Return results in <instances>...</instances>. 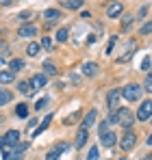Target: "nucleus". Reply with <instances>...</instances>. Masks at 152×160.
Listing matches in <instances>:
<instances>
[{"instance_id": "11", "label": "nucleus", "mask_w": 152, "mask_h": 160, "mask_svg": "<svg viewBox=\"0 0 152 160\" xmlns=\"http://www.w3.org/2000/svg\"><path fill=\"white\" fill-rule=\"evenodd\" d=\"M80 72L85 74V78H91V76L98 74V65H96V63H83V65H80Z\"/></svg>"}, {"instance_id": "38", "label": "nucleus", "mask_w": 152, "mask_h": 160, "mask_svg": "<svg viewBox=\"0 0 152 160\" xmlns=\"http://www.w3.org/2000/svg\"><path fill=\"white\" fill-rule=\"evenodd\" d=\"M144 160H150V158H144Z\"/></svg>"}, {"instance_id": "6", "label": "nucleus", "mask_w": 152, "mask_h": 160, "mask_svg": "<svg viewBox=\"0 0 152 160\" xmlns=\"http://www.w3.org/2000/svg\"><path fill=\"white\" fill-rule=\"evenodd\" d=\"M100 141H102V147H113L115 141H117V136H115L113 130H106L104 134H100Z\"/></svg>"}, {"instance_id": "30", "label": "nucleus", "mask_w": 152, "mask_h": 160, "mask_svg": "<svg viewBox=\"0 0 152 160\" xmlns=\"http://www.w3.org/2000/svg\"><path fill=\"white\" fill-rule=\"evenodd\" d=\"M141 67H144L146 72L150 69V56H146V58H144V63H141Z\"/></svg>"}, {"instance_id": "12", "label": "nucleus", "mask_w": 152, "mask_h": 160, "mask_svg": "<svg viewBox=\"0 0 152 160\" xmlns=\"http://www.w3.org/2000/svg\"><path fill=\"white\" fill-rule=\"evenodd\" d=\"M122 11H124V4H122V2H111L109 9H106V15H109V18H117Z\"/></svg>"}, {"instance_id": "28", "label": "nucleus", "mask_w": 152, "mask_h": 160, "mask_svg": "<svg viewBox=\"0 0 152 160\" xmlns=\"http://www.w3.org/2000/svg\"><path fill=\"white\" fill-rule=\"evenodd\" d=\"M41 46H44L46 50H50V48H52V41H50V37H44V39H41Z\"/></svg>"}, {"instance_id": "1", "label": "nucleus", "mask_w": 152, "mask_h": 160, "mask_svg": "<svg viewBox=\"0 0 152 160\" xmlns=\"http://www.w3.org/2000/svg\"><path fill=\"white\" fill-rule=\"evenodd\" d=\"M133 121H135V112H133V110H128V108L115 110V123H120V126H124L126 130H130Z\"/></svg>"}, {"instance_id": "15", "label": "nucleus", "mask_w": 152, "mask_h": 160, "mask_svg": "<svg viewBox=\"0 0 152 160\" xmlns=\"http://www.w3.org/2000/svg\"><path fill=\"white\" fill-rule=\"evenodd\" d=\"M50 121H52V115H48V117H46V119L39 123V128H37V130H30V136H37V134H41L44 130H46V128H48V126H50Z\"/></svg>"}, {"instance_id": "8", "label": "nucleus", "mask_w": 152, "mask_h": 160, "mask_svg": "<svg viewBox=\"0 0 152 160\" xmlns=\"http://www.w3.org/2000/svg\"><path fill=\"white\" fill-rule=\"evenodd\" d=\"M96 117H98V110H89V112L85 115V119H83L80 128H83V130H89V128L96 123Z\"/></svg>"}, {"instance_id": "21", "label": "nucleus", "mask_w": 152, "mask_h": 160, "mask_svg": "<svg viewBox=\"0 0 152 160\" xmlns=\"http://www.w3.org/2000/svg\"><path fill=\"white\" fill-rule=\"evenodd\" d=\"M15 110H18V117H22V119L28 115V106H26V104H18V108H15Z\"/></svg>"}, {"instance_id": "20", "label": "nucleus", "mask_w": 152, "mask_h": 160, "mask_svg": "<svg viewBox=\"0 0 152 160\" xmlns=\"http://www.w3.org/2000/svg\"><path fill=\"white\" fill-rule=\"evenodd\" d=\"M22 67H24V63H22L20 58H13V61H11V74L18 72V69H22Z\"/></svg>"}, {"instance_id": "7", "label": "nucleus", "mask_w": 152, "mask_h": 160, "mask_svg": "<svg viewBox=\"0 0 152 160\" xmlns=\"http://www.w3.org/2000/svg\"><path fill=\"white\" fill-rule=\"evenodd\" d=\"M120 95H122V93H120V89H111V91H109V95H106V106L111 108V110H115Z\"/></svg>"}, {"instance_id": "27", "label": "nucleus", "mask_w": 152, "mask_h": 160, "mask_svg": "<svg viewBox=\"0 0 152 160\" xmlns=\"http://www.w3.org/2000/svg\"><path fill=\"white\" fill-rule=\"evenodd\" d=\"M26 147H28L26 143H15V145H13V152H18V154H22V152H24Z\"/></svg>"}, {"instance_id": "23", "label": "nucleus", "mask_w": 152, "mask_h": 160, "mask_svg": "<svg viewBox=\"0 0 152 160\" xmlns=\"http://www.w3.org/2000/svg\"><path fill=\"white\" fill-rule=\"evenodd\" d=\"M57 39H59V41H68V28H61V30L57 32Z\"/></svg>"}, {"instance_id": "3", "label": "nucleus", "mask_w": 152, "mask_h": 160, "mask_svg": "<svg viewBox=\"0 0 152 160\" xmlns=\"http://www.w3.org/2000/svg\"><path fill=\"white\" fill-rule=\"evenodd\" d=\"M150 115H152V102L146 100V102H141V106L137 110V119H139V121H148Z\"/></svg>"}, {"instance_id": "25", "label": "nucleus", "mask_w": 152, "mask_h": 160, "mask_svg": "<svg viewBox=\"0 0 152 160\" xmlns=\"http://www.w3.org/2000/svg\"><path fill=\"white\" fill-rule=\"evenodd\" d=\"M87 160H98V147H91V149H89Z\"/></svg>"}, {"instance_id": "37", "label": "nucleus", "mask_w": 152, "mask_h": 160, "mask_svg": "<svg viewBox=\"0 0 152 160\" xmlns=\"http://www.w3.org/2000/svg\"><path fill=\"white\" fill-rule=\"evenodd\" d=\"M0 149H2V138H0Z\"/></svg>"}, {"instance_id": "2", "label": "nucleus", "mask_w": 152, "mask_h": 160, "mask_svg": "<svg viewBox=\"0 0 152 160\" xmlns=\"http://www.w3.org/2000/svg\"><path fill=\"white\" fill-rule=\"evenodd\" d=\"M120 93L126 98L128 102H137V100L141 98V87H139V84H135V82H130V84H126Z\"/></svg>"}, {"instance_id": "31", "label": "nucleus", "mask_w": 152, "mask_h": 160, "mask_svg": "<svg viewBox=\"0 0 152 160\" xmlns=\"http://www.w3.org/2000/svg\"><path fill=\"white\" fill-rule=\"evenodd\" d=\"M18 89L20 91H28V82H18Z\"/></svg>"}, {"instance_id": "16", "label": "nucleus", "mask_w": 152, "mask_h": 160, "mask_svg": "<svg viewBox=\"0 0 152 160\" xmlns=\"http://www.w3.org/2000/svg\"><path fill=\"white\" fill-rule=\"evenodd\" d=\"M11 100H13V93H11V91H7V89H0V106L9 104Z\"/></svg>"}, {"instance_id": "10", "label": "nucleus", "mask_w": 152, "mask_h": 160, "mask_svg": "<svg viewBox=\"0 0 152 160\" xmlns=\"http://www.w3.org/2000/svg\"><path fill=\"white\" fill-rule=\"evenodd\" d=\"M18 138H20V132H18V130H9V132H7V136L2 138V145L13 147V145L18 143Z\"/></svg>"}, {"instance_id": "24", "label": "nucleus", "mask_w": 152, "mask_h": 160, "mask_svg": "<svg viewBox=\"0 0 152 160\" xmlns=\"http://www.w3.org/2000/svg\"><path fill=\"white\" fill-rule=\"evenodd\" d=\"M26 52L30 54V56H35V54L39 52V46H37V43H30V46H28V48H26Z\"/></svg>"}, {"instance_id": "4", "label": "nucleus", "mask_w": 152, "mask_h": 160, "mask_svg": "<svg viewBox=\"0 0 152 160\" xmlns=\"http://www.w3.org/2000/svg\"><path fill=\"white\" fill-rule=\"evenodd\" d=\"M135 143H137V134L133 132V130H126V132H124V136H122V143H120V145H122V149H133V147H135Z\"/></svg>"}, {"instance_id": "17", "label": "nucleus", "mask_w": 152, "mask_h": 160, "mask_svg": "<svg viewBox=\"0 0 152 160\" xmlns=\"http://www.w3.org/2000/svg\"><path fill=\"white\" fill-rule=\"evenodd\" d=\"M15 76L11 74V72H0V84H9V82H13Z\"/></svg>"}, {"instance_id": "13", "label": "nucleus", "mask_w": 152, "mask_h": 160, "mask_svg": "<svg viewBox=\"0 0 152 160\" xmlns=\"http://www.w3.org/2000/svg\"><path fill=\"white\" fill-rule=\"evenodd\" d=\"M18 32H20V37H35V35H37V26H33V24H22Z\"/></svg>"}, {"instance_id": "34", "label": "nucleus", "mask_w": 152, "mask_h": 160, "mask_svg": "<svg viewBox=\"0 0 152 160\" xmlns=\"http://www.w3.org/2000/svg\"><path fill=\"white\" fill-rule=\"evenodd\" d=\"M106 130H109V126H106V123L102 121V123H100V130H98V134H104V132H106Z\"/></svg>"}, {"instance_id": "14", "label": "nucleus", "mask_w": 152, "mask_h": 160, "mask_svg": "<svg viewBox=\"0 0 152 160\" xmlns=\"http://www.w3.org/2000/svg\"><path fill=\"white\" fill-rule=\"evenodd\" d=\"M87 138H89V132L80 128V130H78V134H76V143H74V145L78 147V149H80V147H85V143H87Z\"/></svg>"}, {"instance_id": "26", "label": "nucleus", "mask_w": 152, "mask_h": 160, "mask_svg": "<svg viewBox=\"0 0 152 160\" xmlns=\"http://www.w3.org/2000/svg\"><path fill=\"white\" fill-rule=\"evenodd\" d=\"M4 160H22V154H15V152H9V154L4 156Z\"/></svg>"}, {"instance_id": "35", "label": "nucleus", "mask_w": 152, "mask_h": 160, "mask_svg": "<svg viewBox=\"0 0 152 160\" xmlns=\"http://www.w3.org/2000/svg\"><path fill=\"white\" fill-rule=\"evenodd\" d=\"M46 102H48V100H39V102H37V106H35V108H37V110H39V108H44V106H46Z\"/></svg>"}, {"instance_id": "29", "label": "nucleus", "mask_w": 152, "mask_h": 160, "mask_svg": "<svg viewBox=\"0 0 152 160\" xmlns=\"http://www.w3.org/2000/svg\"><path fill=\"white\" fill-rule=\"evenodd\" d=\"M150 30H152V24H150V22L141 26V32H144V35H150Z\"/></svg>"}, {"instance_id": "33", "label": "nucleus", "mask_w": 152, "mask_h": 160, "mask_svg": "<svg viewBox=\"0 0 152 160\" xmlns=\"http://www.w3.org/2000/svg\"><path fill=\"white\" fill-rule=\"evenodd\" d=\"M146 91H148V93H150V91H152V80H150V76L146 78Z\"/></svg>"}, {"instance_id": "5", "label": "nucleus", "mask_w": 152, "mask_h": 160, "mask_svg": "<svg viewBox=\"0 0 152 160\" xmlns=\"http://www.w3.org/2000/svg\"><path fill=\"white\" fill-rule=\"evenodd\" d=\"M46 82H48V76H46V74H37V76H33V78H30V82H28V89L35 93L37 89L46 87Z\"/></svg>"}, {"instance_id": "22", "label": "nucleus", "mask_w": 152, "mask_h": 160, "mask_svg": "<svg viewBox=\"0 0 152 160\" xmlns=\"http://www.w3.org/2000/svg\"><path fill=\"white\" fill-rule=\"evenodd\" d=\"M44 72L50 74V76H54V74H57V67H54L52 63H44Z\"/></svg>"}, {"instance_id": "18", "label": "nucleus", "mask_w": 152, "mask_h": 160, "mask_svg": "<svg viewBox=\"0 0 152 160\" xmlns=\"http://www.w3.org/2000/svg\"><path fill=\"white\" fill-rule=\"evenodd\" d=\"M63 7H65V9H80V7H83V2H80V0H65V2H63Z\"/></svg>"}, {"instance_id": "36", "label": "nucleus", "mask_w": 152, "mask_h": 160, "mask_svg": "<svg viewBox=\"0 0 152 160\" xmlns=\"http://www.w3.org/2000/svg\"><path fill=\"white\" fill-rule=\"evenodd\" d=\"M0 50H4V41H0Z\"/></svg>"}, {"instance_id": "9", "label": "nucleus", "mask_w": 152, "mask_h": 160, "mask_svg": "<svg viewBox=\"0 0 152 160\" xmlns=\"http://www.w3.org/2000/svg\"><path fill=\"white\" fill-rule=\"evenodd\" d=\"M65 149H68V143H57V145H54V149L46 156V160H59V156H61Z\"/></svg>"}, {"instance_id": "19", "label": "nucleus", "mask_w": 152, "mask_h": 160, "mask_svg": "<svg viewBox=\"0 0 152 160\" xmlns=\"http://www.w3.org/2000/svg\"><path fill=\"white\" fill-rule=\"evenodd\" d=\"M44 18L46 20H57L59 18V11L57 9H48V11H44Z\"/></svg>"}, {"instance_id": "32", "label": "nucleus", "mask_w": 152, "mask_h": 160, "mask_svg": "<svg viewBox=\"0 0 152 160\" xmlns=\"http://www.w3.org/2000/svg\"><path fill=\"white\" fill-rule=\"evenodd\" d=\"M115 43H117V37H111V41H109V52L113 50V46H115Z\"/></svg>"}]
</instances>
